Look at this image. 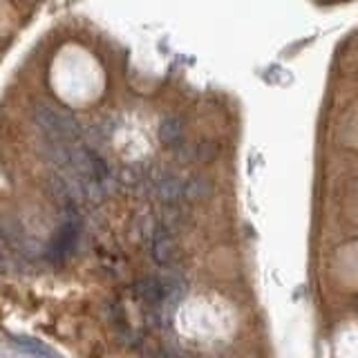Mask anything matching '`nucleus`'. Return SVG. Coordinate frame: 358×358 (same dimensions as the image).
Segmentation results:
<instances>
[{
  "instance_id": "obj_1",
  "label": "nucleus",
  "mask_w": 358,
  "mask_h": 358,
  "mask_svg": "<svg viewBox=\"0 0 358 358\" xmlns=\"http://www.w3.org/2000/svg\"><path fill=\"white\" fill-rule=\"evenodd\" d=\"M31 117L48 139L72 143L81 137V126L67 110H56L48 103H36Z\"/></svg>"
},
{
  "instance_id": "obj_2",
  "label": "nucleus",
  "mask_w": 358,
  "mask_h": 358,
  "mask_svg": "<svg viewBox=\"0 0 358 358\" xmlns=\"http://www.w3.org/2000/svg\"><path fill=\"white\" fill-rule=\"evenodd\" d=\"M78 233H81V229H78V222L76 217L67 220L63 227L54 233V238L48 246V260L52 264H61L65 262V257L70 255L74 251V244L78 240Z\"/></svg>"
},
{
  "instance_id": "obj_3",
  "label": "nucleus",
  "mask_w": 358,
  "mask_h": 358,
  "mask_svg": "<svg viewBox=\"0 0 358 358\" xmlns=\"http://www.w3.org/2000/svg\"><path fill=\"white\" fill-rule=\"evenodd\" d=\"M152 257L157 264H171L175 260V240L164 227H157L152 231Z\"/></svg>"
},
{
  "instance_id": "obj_4",
  "label": "nucleus",
  "mask_w": 358,
  "mask_h": 358,
  "mask_svg": "<svg viewBox=\"0 0 358 358\" xmlns=\"http://www.w3.org/2000/svg\"><path fill=\"white\" fill-rule=\"evenodd\" d=\"M9 343L22 354L34 356V358H61V354L54 352L50 345H45L38 338H29V336H9Z\"/></svg>"
},
{
  "instance_id": "obj_5",
  "label": "nucleus",
  "mask_w": 358,
  "mask_h": 358,
  "mask_svg": "<svg viewBox=\"0 0 358 358\" xmlns=\"http://www.w3.org/2000/svg\"><path fill=\"white\" fill-rule=\"evenodd\" d=\"M134 291H137L139 298H143L145 302H150V305H157V302H159L164 296H168L166 280H159V278L139 280V282L134 285Z\"/></svg>"
},
{
  "instance_id": "obj_6",
  "label": "nucleus",
  "mask_w": 358,
  "mask_h": 358,
  "mask_svg": "<svg viewBox=\"0 0 358 358\" xmlns=\"http://www.w3.org/2000/svg\"><path fill=\"white\" fill-rule=\"evenodd\" d=\"M155 193L164 201V204H175V201L184 193V184L179 182V177H175V175H164L159 182H157Z\"/></svg>"
},
{
  "instance_id": "obj_7",
  "label": "nucleus",
  "mask_w": 358,
  "mask_h": 358,
  "mask_svg": "<svg viewBox=\"0 0 358 358\" xmlns=\"http://www.w3.org/2000/svg\"><path fill=\"white\" fill-rule=\"evenodd\" d=\"M184 137V121L179 117H166L159 123V141L164 145H177Z\"/></svg>"
},
{
  "instance_id": "obj_8",
  "label": "nucleus",
  "mask_w": 358,
  "mask_h": 358,
  "mask_svg": "<svg viewBox=\"0 0 358 358\" xmlns=\"http://www.w3.org/2000/svg\"><path fill=\"white\" fill-rule=\"evenodd\" d=\"M210 193H213V186L206 177H193L184 184L182 197H186L188 201H204L210 197Z\"/></svg>"
},
{
  "instance_id": "obj_9",
  "label": "nucleus",
  "mask_w": 358,
  "mask_h": 358,
  "mask_svg": "<svg viewBox=\"0 0 358 358\" xmlns=\"http://www.w3.org/2000/svg\"><path fill=\"white\" fill-rule=\"evenodd\" d=\"M193 157L199 162V164H208L217 157V145L210 143V141H201L193 148Z\"/></svg>"
},
{
  "instance_id": "obj_10",
  "label": "nucleus",
  "mask_w": 358,
  "mask_h": 358,
  "mask_svg": "<svg viewBox=\"0 0 358 358\" xmlns=\"http://www.w3.org/2000/svg\"><path fill=\"white\" fill-rule=\"evenodd\" d=\"M5 264V255H3V246H0V266Z\"/></svg>"
}]
</instances>
